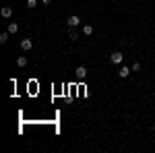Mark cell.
Here are the masks:
<instances>
[{"instance_id":"cell-11","label":"cell","mask_w":155,"mask_h":153,"mask_svg":"<svg viewBox=\"0 0 155 153\" xmlns=\"http://www.w3.org/2000/svg\"><path fill=\"white\" fill-rule=\"evenodd\" d=\"M130 68H132V72H137V71H141V62H134V64H132Z\"/></svg>"},{"instance_id":"cell-3","label":"cell","mask_w":155,"mask_h":153,"mask_svg":"<svg viewBox=\"0 0 155 153\" xmlns=\"http://www.w3.org/2000/svg\"><path fill=\"white\" fill-rule=\"evenodd\" d=\"M31 48H33V39H29V37H27V39H21V50L29 52Z\"/></svg>"},{"instance_id":"cell-12","label":"cell","mask_w":155,"mask_h":153,"mask_svg":"<svg viewBox=\"0 0 155 153\" xmlns=\"http://www.w3.org/2000/svg\"><path fill=\"white\" fill-rule=\"evenodd\" d=\"M27 6H29V8H35V6H37V0H27Z\"/></svg>"},{"instance_id":"cell-1","label":"cell","mask_w":155,"mask_h":153,"mask_svg":"<svg viewBox=\"0 0 155 153\" xmlns=\"http://www.w3.org/2000/svg\"><path fill=\"white\" fill-rule=\"evenodd\" d=\"M122 58H124V54H122L120 50H114V52L110 54V60H112V64H120V62H122Z\"/></svg>"},{"instance_id":"cell-10","label":"cell","mask_w":155,"mask_h":153,"mask_svg":"<svg viewBox=\"0 0 155 153\" xmlns=\"http://www.w3.org/2000/svg\"><path fill=\"white\" fill-rule=\"evenodd\" d=\"M8 35H11L8 31H4V33H0V44H6V42H8Z\"/></svg>"},{"instance_id":"cell-2","label":"cell","mask_w":155,"mask_h":153,"mask_svg":"<svg viewBox=\"0 0 155 153\" xmlns=\"http://www.w3.org/2000/svg\"><path fill=\"white\" fill-rule=\"evenodd\" d=\"M66 23H68V27H79V23H81V19H79V15H71Z\"/></svg>"},{"instance_id":"cell-5","label":"cell","mask_w":155,"mask_h":153,"mask_svg":"<svg viewBox=\"0 0 155 153\" xmlns=\"http://www.w3.org/2000/svg\"><path fill=\"white\" fill-rule=\"evenodd\" d=\"M85 77H87V68H85V66H79V68H77V79L83 81Z\"/></svg>"},{"instance_id":"cell-13","label":"cell","mask_w":155,"mask_h":153,"mask_svg":"<svg viewBox=\"0 0 155 153\" xmlns=\"http://www.w3.org/2000/svg\"><path fill=\"white\" fill-rule=\"evenodd\" d=\"M68 37H71L72 42H74V39H79V35H77V33H74V31H71V33H68Z\"/></svg>"},{"instance_id":"cell-7","label":"cell","mask_w":155,"mask_h":153,"mask_svg":"<svg viewBox=\"0 0 155 153\" xmlns=\"http://www.w3.org/2000/svg\"><path fill=\"white\" fill-rule=\"evenodd\" d=\"M6 31H8L11 35H15V33L19 31V25H17V23H8V27H6Z\"/></svg>"},{"instance_id":"cell-9","label":"cell","mask_w":155,"mask_h":153,"mask_svg":"<svg viewBox=\"0 0 155 153\" xmlns=\"http://www.w3.org/2000/svg\"><path fill=\"white\" fill-rule=\"evenodd\" d=\"M93 33V25H83V35H91Z\"/></svg>"},{"instance_id":"cell-8","label":"cell","mask_w":155,"mask_h":153,"mask_svg":"<svg viewBox=\"0 0 155 153\" xmlns=\"http://www.w3.org/2000/svg\"><path fill=\"white\" fill-rule=\"evenodd\" d=\"M17 66H21V68L27 66V56H19V58H17Z\"/></svg>"},{"instance_id":"cell-4","label":"cell","mask_w":155,"mask_h":153,"mask_svg":"<svg viewBox=\"0 0 155 153\" xmlns=\"http://www.w3.org/2000/svg\"><path fill=\"white\" fill-rule=\"evenodd\" d=\"M130 71H132V68H128V66H120V71H118V77H120V79H126V77L130 75Z\"/></svg>"},{"instance_id":"cell-6","label":"cell","mask_w":155,"mask_h":153,"mask_svg":"<svg viewBox=\"0 0 155 153\" xmlns=\"http://www.w3.org/2000/svg\"><path fill=\"white\" fill-rule=\"evenodd\" d=\"M0 15H2L4 19H8V17H12V8H11V6H2V11H0Z\"/></svg>"},{"instance_id":"cell-14","label":"cell","mask_w":155,"mask_h":153,"mask_svg":"<svg viewBox=\"0 0 155 153\" xmlns=\"http://www.w3.org/2000/svg\"><path fill=\"white\" fill-rule=\"evenodd\" d=\"M41 2H44L46 6H48V4H52V0H41Z\"/></svg>"}]
</instances>
